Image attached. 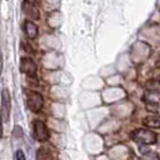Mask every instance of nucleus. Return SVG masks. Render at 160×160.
I'll return each instance as SVG.
<instances>
[{"label": "nucleus", "instance_id": "1", "mask_svg": "<svg viewBox=\"0 0 160 160\" xmlns=\"http://www.w3.org/2000/svg\"><path fill=\"white\" fill-rule=\"evenodd\" d=\"M131 139L136 141L138 144H144V145H151L155 144L158 140V135L148 129H136L131 134Z\"/></svg>", "mask_w": 160, "mask_h": 160}, {"label": "nucleus", "instance_id": "2", "mask_svg": "<svg viewBox=\"0 0 160 160\" xmlns=\"http://www.w3.org/2000/svg\"><path fill=\"white\" fill-rule=\"evenodd\" d=\"M11 109V99L8 89H2L1 91V120L9 121Z\"/></svg>", "mask_w": 160, "mask_h": 160}, {"label": "nucleus", "instance_id": "3", "mask_svg": "<svg viewBox=\"0 0 160 160\" xmlns=\"http://www.w3.org/2000/svg\"><path fill=\"white\" fill-rule=\"evenodd\" d=\"M34 136H35V139L38 141H41V142L46 141L49 139V136H50L46 125L40 120H35L34 121Z\"/></svg>", "mask_w": 160, "mask_h": 160}, {"label": "nucleus", "instance_id": "4", "mask_svg": "<svg viewBox=\"0 0 160 160\" xmlns=\"http://www.w3.org/2000/svg\"><path fill=\"white\" fill-rule=\"evenodd\" d=\"M28 106L34 112H38L42 108V96L40 95V92L36 91L28 92Z\"/></svg>", "mask_w": 160, "mask_h": 160}, {"label": "nucleus", "instance_id": "5", "mask_svg": "<svg viewBox=\"0 0 160 160\" xmlns=\"http://www.w3.org/2000/svg\"><path fill=\"white\" fill-rule=\"evenodd\" d=\"M20 70L26 74L29 78H35L36 75V64L30 58H22L20 60Z\"/></svg>", "mask_w": 160, "mask_h": 160}, {"label": "nucleus", "instance_id": "6", "mask_svg": "<svg viewBox=\"0 0 160 160\" xmlns=\"http://www.w3.org/2000/svg\"><path fill=\"white\" fill-rule=\"evenodd\" d=\"M21 8H22L24 14H25L28 18H30V19H32V20H38V19H40V11L38 10V8H36L32 2L25 0V1L22 2Z\"/></svg>", "mask_w": 160, "mask_h": 160}, {"label": "nucleus", "instance_id": "7", "mask_svg": "<svg viewBox=\"0 0 160 160\" xmlns=\"http://www.w3.org/2000/svg\"><path fill=\"white\" fill-rule=\"evenodd\" d=\"M24 30H25V34L28 35L29 39H35L38 36V26L31 21V20H26L25 24H24Z\"/></svg>", "mask_w": 160, "mask_h": 160}, {"label": "nucleus", "instance_id": "8", "mask_svg": "<svg viewBox=\"0 0 160 160\" xmlns=\"http://www.w3.org/2000/svg\"><path fill=\"white\" fill-rule=\"evenodd\" d=\"M142 124L148 128H160V115H148L144 118Z\"/></svg>", "mask_w": 160, "mask_h": 160}, {"label": "nucleus", "instance_id": "9", "mask_svg": "<svg viewBox=\"0 0 160 160\" xmlns=\"http://www.w3.org/2000/svg\"><path fill=\"white\" fill-rule=\"evenodd\" d=\"M146 100V109L151 112H160V99L154 100V99H145Z\"/></svg>", "mask_w": 160, "mask_h": 160}, {"label": "nucleus", "instance_id": "10", "mask_svg": "<svg viewBox=\"0 0 160 160\" xmlns=\"http://www.w3.org/2000/svg\"><path fill=\"white\" fill-rule=\"evenodd\" d=\"M140 160H160V158L156 152H146L140 158Z\"/></svg>", "mask_w": 160, "mask_h": 160}, {"label": "nucleus", "instance_id": "11", "mask_svg": "<svg viewBox=\"0 0 160 160\" xmlns=\"http://www.w3.org/2000/svg\"><path fill=\"white\" fill-rule=\"evenodd\" d=\"M16 160H25V155L21 150H18L16 151Z\"/></svg>", "mask_w": 160, "mask_h": 160}, {"label": "nucleus", "instance_id": "12", "mask_svg": "<svg viewBox=\"0 0 160 160\" xmlns=\"http://www.w3.org/2000/svg\"><path fill=\"white\" fill-rule=\"evenodd\" d=\"M1 70H2V56H1V51H0V75H1Z\"/></svg>", "mask_w": 160, "mask_h": 160}, {"label": "nucleus", "instance_id": "13", "mask_svg": "<svg viewBox=\"0 0 160 160\" xmlns=\"http://www.w3.org/2000/svg\"><path fill=\"white\" fill-rule=\"evenodd\" d=\"M2 138V124H1V118H0V140Z\"/></svg>", "mask_w": 160, "mask_h": 160}, {"label": "nucleus", "instance_id": "14", "mask_svg": "<svg viewBox=\"0 0 160 160\" xmlns=\"http://www.w3.org/2000/svg\"><path fill=\"white\" fill-rule=\"evenodd\" d=\"M155 81H156V82H158V84L160 85V75H159V76H158V78L155 79Z\"/></svg>", "mask_w": 160, "mask_h": 160}, {"label": "nucleus", "instance_id": "15", "mask_svg": "<svg viewBox=\"0 0 160 160\" xmlns=\"http://www.w3.org/2000/svg\"><path fill=\"white\" fill-rule=\"evenodd\" d=\"M158 66H159V68H160V60H159V61H158Z\"/></svg>", "mask_w": 160, "mask_h": 160}]
</instances>
